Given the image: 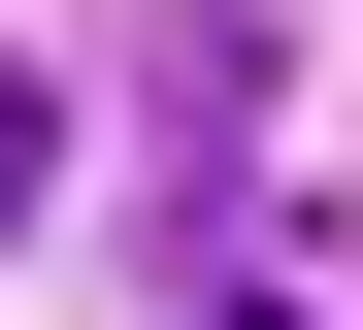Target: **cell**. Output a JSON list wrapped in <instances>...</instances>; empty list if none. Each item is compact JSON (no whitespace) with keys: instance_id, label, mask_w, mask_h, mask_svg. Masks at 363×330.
Returning <instances> with one entry per match:
<instances>
[{"instance_id":"cell-2","label":"cell","mask_w":363,"mask_h":330,"mask_svg":"<svg viewBox=\"0 0 363 330\" xmlns=\"http://www.w3.org/2000/svg\"><path fill=\"white\" fill-rule=\"evenodd\" d=\"M231 330H297V297H231Z\"/></svg>"},{"instance_id":"cell-1","label":"cell","mask_w":363,"mask_h":330,"mask_svg":"<svg viewBox=\"0 0 363 330\" xmlns=\"http://www.w3.org/2000/svg\"><path fill=\"white\" fill-rule=\"evenodd\" d=\"M33 198H67V66H0V231H33Z\"/></svg>"}]
</instances>
